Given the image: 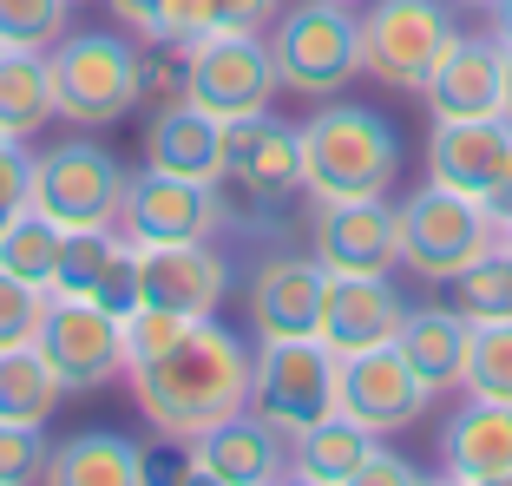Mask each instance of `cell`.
Listing matches in <instances>:
<instances>
[{"label": "cell", "instance_id": "obj_15", "mask_svg": "<svg viewBox=\"0 0 512 486\" xmlns=\"http://www.w3.org/2000/svg\"><path fill=\"white\" fill-rule=\"evenodd\" d=\"M224 178L250 204H283L302 191V125H283L270 112L224 125Z\"/></svg>", "mask_w": 512, "mask_h": 486}, {"label": "cell", "instance_id": "obj_31", "mask_svg": "<svg viewBox=\"0 0 512 486\" xmlns=\"http://www.w3.org/2000/svg\"><path fill=\"white\" fill-rule=\"evenodd\" d=\"M467 395L480 401H506L512 408V322H480L467 349Z\"/></svg>", "mask_w": 512, "mask_h": 486}, {"label": "cell", "instance_id": "obj_8", "mask_svg": "<svg viewBox=\"0 0 512 486\" xmlns=\"http://www.w3.org/2000/svg\"><path fill=\"white\" fill-rule=\"evenodd\" d=\"M178 92L230 125V119H250V112H270L283 79H276V60H270L263 33H204V40L184 46V86Z\"/></svg>", "mask_w": 512, "mask_h": 486}, {"label": "cell", "instance_id": "obj_29", "mask_svg": "<svg viewBox=\"0 0 512 486\" xmlns=\"http://www.w3.org/2000/svg\"><path fill=\"white\" fill-rule=\"evenodd\" d=\"M66 401L60 375L40 362V349L33 342H20V349L0 355V421H20V427H46V414Z\"/></svg>", "mask_w": 512, "mask_h": 486}, {"label": "cell", "instance_id": "obj_26", "mask_svg": "<svg viewBox=\"0 0 512 486\" xmlns=\"http://www.w3.org/2000/svg\"><path fill=\"white\" fill-rule=\"evenodd\" d=\"M46 480H60V486H145L151 460L138 441H125L112 427H86V434H73V441H60L46 454Z\"/></svg>", "mask_w": 512, "mask_h": 486}, {"label": "cell", "instance_id": "obj_30", "mask_svg": "<svg viewBox=\"0 0 512 486\" xmlns=\"http://www.w3.org/2000/svg\"><path fill=\"white\" fill-rule=\"evenodd\" d=\"M453 309H460L473 329H480V322H512V243L506 237L453 276Z\"/></svg>", "mask_w": 512, "mask_h": 486}, {"label": "cell", "instance_id": "obj_9", "mask_svg": "<svg viewBox=\"0 0 512 486\" xmlns=\"http://www.w3.org/2000/svg\"><path fill=\"white\" fill-rule=\"evenodd\" d=\"M33 349L60 375L66 395H92L112 375H125V322H119V309L86 303V296H46Z\"/></svg>", "mask_w": 512, "mask_h": 486}, {"label": "cell", "instance_id": "obj_32", "mask_svg": "<svg viewBox=\"0 0 512 486\" xmlns=\"http://www.w3.org/2000/svg\"><path fill=\"white\" fill-rule=\"evenodd\" d=\"M73 0H0V53H46L66 33Z\"/></svg>", "mask_w": 512, "mask_h": 486}, {"label": "cell", "instance_id": "obj_11", "mask_svg": "<svg viewBox=\"0 0 512 486\" xmlns=\"http://www.w3.org/2000/svg\"><path fill=\"white\" fill-rule=\"evenodd\" d=\"M250 408L283 434H302L309 421L335 414V355L316 335L302 342H263L256 349V381H250Z\"/></svg>", "mask_w": 512, "mask_h": 486}, {"label": "cell", "instance_id": "obj_1", "mask_svg": "<svg viewBox=\"0 0 512 486\" xmlns=\"http://www.w3.org/2000/svg\"><path fill=\"white\" fill-rule=\"evenodd\" d=\"M250 381H256L250 342L217 329L211 316H197L178 335V349H165L158 362H132L138 414L151 421V434H165L178 447H191L204 427L250 408Z\"/></svg>", "mask_w": 512, "mask_h": 486}, {"label": "cell", "instance_id": "obj_10", "mask_svg": "<svg viewBox=\"0 0 512 486\" xmlns=\"http://www.w3.org/2000/svg\"><path fill=\"white\" fill-rule=\"evenodd\" d=\"M119 230L151 250V243H211L224 230V198L204 178H178V171L145 165L138 178H125Z\"/></svg>", "mask_w": 512, "mask_h": 486}, {"label": "cell", "instance_id": "obj_16", "mask_svg": "<svg viewBox=\"0 0 512 486\" xmlns=\"http://www.w3.org/2000/svg\"><path fill=\"white\" fill-rule=\"evenodd\" d=\"M322 296H329V270L316 257H296V250L263 257L250 276V296H243L256 342H302V335H316L322 329Z\"/></svg>", "mask_w": 512, "mask_h": 486}, {"label": "cell", "instance_id": "obj_12", "mask_svg": "<svg viewBox=\"0 0 512 486\" xmlns=\"http://www.w3.org/2000/svg\"><path fill=\"white\" fill-rule=\"evenodd\" d=\"M309 257L329 276H388L401 263V224L388 198H316Z\"/></svg>", "mask_w": 512, "mask_h": 486}, {"label": "cell", "instance_id": "obj_4", "mask_svg": "<svg viewBox=\"0 0 512 486\" xmlns=\"http://www.w3.org/2000/svg\"><path fill=\"white\" fill-rule=\"evenodd\" d=\"M270 60L283 92L335 99L348 79H362V20L335 0H302L270 20Z\"/></svg>", "mask_w": 512, "mask_h": 486}, {"label": "cell", "instance_id": "obj_34", "mask_svg": "<svg viewBox=\"0 0 512 486\" xmlns=\"http://www.w3.org/2000/svg\"><path fill=\"white\" fill-rule=\"evenodd\" d=\"M40 316H46V289H33V283H20V276L0 270V355L20 349V342H33Z\"/></svg>", "mask_w": 512, "mask_h": 486}, {"label": "cell", "instance_id": "obj_37", "mask_svg": "<svg viewBox=\"0 0 512 486\" xmlns=\"http://www.w3.org/2000/svg\"><path fill=\"white\" fill-rule=\"evenodd\" d=\"M27 184H33V158H20V145L0 152V224L27 204Z\"/></svg>", "mask_w": 512, "mask_h": 486}, {"label": "cell", "instance_id": "obj_24", "mask_svg": "<svg viewBox=\"0 0 512 486\" xmlns=\"http://www.w3.org/2000/svg\"><path fill=\"white\" fill-rule=\"evenodd\" d=\"M381 447L375 427L348 421L342 408L309 421L302 434H289V480H309V486H355L368 467V454Z\"/></svg>", "mask_w": 512, "mask_h": 486}, {"label": "cell", "instance_id": "obj_35", "mask_svg": "<svg viewBox=\"0 0 512 486\" xmlns=\"http://www.w3.org/2000/svg\"><path fill=\"white\" fill-rule=\"evenodd\" d=\"M46 434L40 427H20V421H0V486H27L46 480Z\"/></svg>", "mask_w": 512, "mask_h": 486}, {"label": "cell", "instance_id": "obj_21", "mask_svg": "<svg viewBox=\"0 0 512 486\" xmlns=\"http://www.w3.org/2000/svg\"><path fill=\"white\" fill-rule=\"evenodd\" d=\"M440 473L460 486H512V408L467 395L440 434Z\"/></svg>", "mask_w": 512, "mask_h": 486}, {"label": "cell", "instance_id": "obj_28", "mask_svg": "<svg viewBox=\"0 0 512 486\" xmlns=\"http://www.w3.org/2000/svg\"><path fill=\"white\" fill-rule=\"evenodd\" d=\"M53 66L46 53H0V132L7 138H33L53 119Z\"/></svg>", "mask_w": 512, "mask_h": 486}, {"label": "cell", "instance_id": "obj_22", "mask_svg": "<svg viewBox=\"0 0 512 486\" xmlns=\"http://www.w3.org/2000/svg\"><path fill=\"white\" fill-rule=\"evenodd\" d=\"M53 296H86V303H106V309H132V296H138V243L112 237V224L106 230H66Z\"/></svg>", "mask_w": 512, "mask_h": 486}, {"label": "cell", "instance_id": "obj_17", "mask_svg": "<svg viewBox=\"0 0 512 486\" xmlns=\"http://www.w3.org/2000/svg\"><path fill=\"white\" fill-rule=\"evenodd\" d=\"M224 296H230V257L217 243H151V250H138L132 303H165L178 316H217Z\"/></svg>", "mask_w": 512, "mask_h": 486}, {"label": "cell", "instance_id": "obj_7", "mask_svg": "<svg viewBox=\"0 0 512 486\" xmlns=\"http://www.w3.org/2000/svg\"><path fill=\"white\" fill-rule=\"evenodd\" d=\"M27 204L46 211L60 230H106L119 224V204H125V165L99 138H66L46 158H33Z\"/></svg>", "mask_w": 512, "mask_h": 486}, {"label": "cell", "instance_id": "obj_23", "mask_svg": "<svg viewBox=\"0 0 512 486\" xmlns=\"http://www.w3.org/2000/svg\"><path fill=\"white\" fill-rule=\"evenodd\" d=\"M145 165L217 184L224 178V119H211V112L191 106L184 92H171L145 125Z\"/></svg>", "mask_w": 512, "mask_h": 486}, {"label": "cell", "instance_id": "obj_44", "mask_svg": "<svg viewBox=\"0 0 512 486\" xmlns=\"http://www.w3.org/2000/svg\"><path fill=\"white\" fill-rule=\"evenodd\" d=\"M7 145H20V138H7V132H0V152H7Z\"/></svg>", "mask_w": 512, "mask_h": 486}, {"label": "cell", "instance_id": "obj_43", "mask_svg": "<svg viewBox=\"0 0 512 486\" xmlns=\"http://www.w3.org/2000/svg\"><path fill=\"white\" fill-rule=\"evenodd\" d=\"M499 237H506V243H512V217H506V224H499Z\"/></svg>", "mask_w": 512, "mask_h": 486}, {"label": "cell", "instance_id": "obj_18", "mask_svg": "<svg viewBox=\"0 0 512 486\" xmlns=\"http://www.w3.org/2000/svg\"><path fill=\"white\" fill-rule=\"evenodd\" d=\"M512 171V125L506 119H434L427 138V178L460 198H493V184Z\"/></svg>", "mask_w": 512, "mask_h": 486}, {"label": "cell", "instance_id": "obj_25", "mask_svg": "<svg viewBox=\"0 0 512 486\" xmlns=\"http://www.w3.org/2000/svg\"><path fill=\"white\" fill-rule=\"evenodd\" d=\"M394 349L407 355V368L447 395L467 381V349H473V322L460 309H407L401 316V335H394Z\"/></svg>", "mask_w": 512, "mask_h": 486}, {"label": "cell", "instance_id": "obj_45", "mask_svg": "<svg viewBox=\"0 0 512 486\" xmlns=\"http://www.w3.org/2000/svg\"><path fill=\"white\" fill-rule=\"evenodd\" d=\"M335 7H362V0H335Z\"/></svg>", "mask_w": 512, "mask_h": 486}, {"label": "cell", "instance_id": "obj_42", "mask_svg": "<svg viewBox=\"0 0 512 486\" xmlns=\"http://www.w3.org/2000/svg\"><path fill=\"white\" fill-rule=\"evenodd\" d=\"M453 7H493V0H453Z\"/></svg>", "mask_w": 512, "mask_h": 486}, {"label": "cell", "instance_id": "obj_14", "mask_svg": "<svg viewBox=\"0 0 512 486\" xmlns=\"http://www.w3.org/2000/svg\"><path fill=\"white\" fill-rule=\"evenodd\" d=\"M289 473V434L270 427L256 408L230 414V421L204 427L191 441V460L178 467V480H211V486H270Z\"/></svg>", "mask_w": 512, "mask_h": 486}, {"label": "cell", "instance_id": "obj_19", "mask_svg": "<svg viewBox=\"0 0 512 486\" xmlns=\"http://www.w3.org/2000/svg\"><path fill=\"white\" fill-rule=\"evenodd\" d=\"M407 303L394 296L388 276H329V296H322V329L316 342L342 362V355H362V349H388L401 335Z\"/></svg>", "mask_w": 512, "mask_h": 486}, {"label": "cell", "instance_id": "obj_27", "mask_svg": "<svg viewBox=\"0 0 512 486\" xmlns=\"http://www.w3.org/2000/svg\"><path fill=\"white\" fill-rule=\"evenodd\" d=\"M60 250H66V230L46 211H33V204H20V211L0 224V270L33 283V289H46V296H53V276H60Z\"/></svg>", "mask_w": 512, "mask_h": 486}, {"label": "cell", "instance_id": "obj_2", "mask_svg": "<svg viewBox=\"0 0 512 486\" xmlns=\"http://www.w3.org/2000/svg\"><path fill=\"white\" fill-rule=\"evenodd\" d=\"M401 138L368 106H322L302 125V191L309 198H388Z\"/></svg>", "mask_w": 512, "mask_h": 486}, {"label": "cell", "instance_id": "obj_6", "mask_svg": "<svg viewBox=\"0 0 512 486\" xmlns=\"http://www.w3.org/2000/svg\"><path fill=\"white\" fill-rule=\"evenodd\" d=\"M453 0H375L362 14V73L394 92H421L427 73L460 40Z\"/></svg>", "mask_w": 512, "mask_h": 486}, {"label": "cell", "instance_id": "obj_20", "mask_svg": "<svg viewBox=\"0 0 512 486\" xmlns=\"http://www.w3.org/2000/svg\"><path fill=\"white\" fill-rule=\"evenodd\" d=\"M499 92H506V46L486 33H460L427 73L421 99L434 119H499Z\"/></svg>", "mask_w": 512, "mask_h": 486}, {"label": "cell", "instance_id": "obj_5", "mask_svg": "<svg viewBox=\"0 0 512 486\" xmlns=\"http://www.w3.org/2000/svg\"><path fill=\"white\" fill-rule=\"evenodd\" d=\"M394 224H401V263L414 276H427V283H453L473 257H486L499 243L493 211L480 198H460V191L434 184V178L394 211Z\"/></svg>", "mask_w": 512, "mask_h": 486}, {"label": "cell", "instance_id": "obj_40", "mask_svg": "<svg viewBox=\"0 0 512 486\" xmlns=\"http://www.w3.org/2000/svg\"><path fill=\"white\" fill-rule=\"evenodd\" d=\"M493 40L512 46V0H493Z\"/></svg>", "mask_w": 512, "mask_h": 486}, {"label": "cell", "instance_id": "obj_3", "mask_svg": "<svg viewBox=\"0 0 512 486\" xmlns=\"http://www.w3.org/2000/svg\"><path fill=\"white\" fill-rule=\"evenodd\" d=\"M46 66H53V106L79 132L119 125L145 99V53L125 33H60L46 46Z\"/></svg>", "mask_w": 512, "mask_h": 486}, {"label": "cell", "instance_id": "obj_41", "mask_svg": "<svg viewBox=\"0 0 512 486\" xmlns=\"http://www.w3.org/2000/svg\"><path fill=\"white\" fill-rule=\"evenodd\" d=\"M499 119L512 125V46H506V92H499Z\"/></svg>", "mask_w": 512, "mask_h": 486}, {"label": "cell", "instance_id": "obj_33", "mask_svg": "<svg viewBox=\"0 0 512 486\" xmlns=\"http://www.w3.org/2000/svg\"><path fill=\"white\" fill-rule=\"evenodd\" d=\"M119 322H125V368H132V362H158L165 349H178V335L197 316H178L165 303H132V309H119Z\"/></svg>", "mask_w": 512, "mask_h": 486}, {"label": "cell", "instance_id": "obj_36", "mask_svg": "<svg viewBox=\"0 0 512 486\" xmlns=\"http://www.w3.org/2000/svg\"><path fill=\"white\" fill-rule=\"evenodd\" d=\"M276 14H283V0H204L211 33H263Z\"/></svg>", "mask_w": 512, "mask_h": 486}, {"label": "cell", "instance_id": "obj_39", "mask_svg": "<svg viewBox=\"0 0 512 486\" xmlns=\"http://www.w3.org/2000/svg\"><path fill=\"white\" fill-rule=\"evenodd\" d=\"M106 7H112V14H119L132 33H145V40H151V27H158V14H165V0H106Z\"/></svg>", "mask_w": 512, "mask_h": 486}, {"label": "cell", "instance_id": "obj_13", "mask_svg": "<svg viewBox=\"0 0 512 486\" xmlns=\"http://www.w3.org/2000/svg\"><path fill=\"white\" fill-rule=\"evenodd\" d=\"M427 401H434V388L407 368V355L394 349V342L388 349H362V355H342V362H335V408H342L348 421L375 427V434L414 427L427 414Z\"/></svg>", "mask_w": 512, "mask_h": 486}, {"label": "cell", "instance_id": "obj_38", "mask_svg": "<svg viewBox=\"0 0 512 486\" xmlns=\"http://www.w3.org/2000/svg\"><path fill=\"white\" fill-rule=\"evenodd\" d=\"M414 480H421V467H414V460H394L388 447H375L355 486H414Z\"/></svg>", "mask_w": 512, "mask_h": 486}]
</instances>
